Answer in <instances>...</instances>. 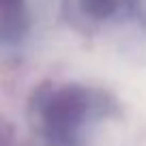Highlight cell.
<instances>
[{
  "instance_id": "cell-1",
  "label": "cell",
  "mask_w": 146,
  "mask_h": 146,
  "mask_svg": "<svg viewBox=\"0 0 146 146\" xmlns=\"http://www.w3.org/2000/svg\"><path fill=\"white\" fill-rule=\"evenodd\" d=\"M97 99L84 86H52L39 90L35 112L45 137L54 146H75L84 125L92 118Z\"/></svg>"
},
{
  "instance_id": "cell-2",
  "label": "cell",
  "mask_w": 146,
  "mask_h": 146,
  "mask_svg": "<svg viewBox=\"0 0 146 146\" xmlns=\"http://www.w3.org/2000/svg\"><path fill=\"white\" fill-rule=\"evenodd\" d=\"M80 5L86 17L95 19V22H103L118 13L123 7V0H80Z\"/></svg>"
}]
</instances>
